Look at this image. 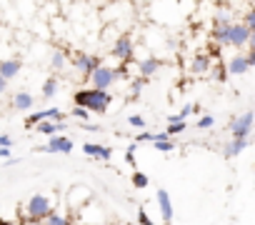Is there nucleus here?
I'll use <instances>...</instances> for the list:
<instances>
[{
  "label": "nucleus",
  "mask_w": 255,
  "mask_h": 225,
  "mask_svg": "<svg viewBox=\"0 0 255 225\" xmlns=\"http://www.w3.org/2000/svg\"><path fill=\"white\" fill-rule=\"evenodd\" d=\"M18 73H20V60H18V58H5V60H0V78H3V80L10 83Z\"/></svg>",
  "instance_id": "f8f14e48"
},
{
  "label": "nucleus",
  "mask_w": 255,
  "mask_h": 225,
  "mask_svg": "<svg viewBox=\"0 0 255 225\" xmlns=\"http://www.w3.org/2000/svg\"><path fill=\"white\" fill-rule=\"evenodd\" d=\"M43 120H53V123H65V112L63 110H58V108H48V110H35L33 115L25 120V125L28 128H33V125H38V123H43Z\"/></svg>",
  "instance_id": "6e6552de"
},
{
  "label": "nucleus",
  "mask_w": 255,
  "mask_h": 225,
  "mask_svg": "<svg viewBox=\"0 0 255 225\" xmlns=\"http://www.w3.org/2000/svg\"><path fill=\"white\" fill-rule=\"evenodd\" d=\"M215 125V118L213 115H203L198 123H195V128H200V130H208V128H213Z\"/></svg>",
  "instance_id": "b1692460"
},
{
  "label": "nucleus",
  "mask_w": 255,
  "mask_h": 225,
  "mask_svg": "<svg viewBox=\"0 0 255 225\" xmlns=\"http://www.w3.org/2000/svg\"><path fill=\"white\" fill-rule=\"evenodd\" d=\"M70 225H75V223H70Z\"/></svg>",
  "instance_id": "ea45409f"
},
{
  "label": "nucleus",
  "mask_w": 255,
  "mask_h": 225,
  "mask_svg": "<svg viewBox=\"0 0 255 225\" xmlns=\"http://www.w3.org/2000/svg\"><path fill=\"white\" fill-rule=\"evenodd\" d=\"M83 128H85V130H90V133H100V130H103V128H100V125H95V123H83Z\"/></svg>",
  "instance_id": "c9c22d12"
},
{
  "label": "nucleus",
  "mask_w": 255,
  "mask_h": 225,
  "mask_svg": "<svg viewBox=\"0 0 255 225\" xmlns=\"http://www.w3.org/2000/svg\"><path fill=\"white\" fill-rule=\"evenodd\" d=\"M5 90H8V80L0 78V93H5Z\"/></svg>",
  "instance_id": "4c0bfd02"
},
{
  "label": "nucleus",
  "mask_w": 255,
  "mask_h": 225,
  "mask_svg": "<svg viewBox=\"0 0 255 225\" xmlns=\"http://www.w3.org/2000/svg\"><path fill=\"white\" fill-rule=\"evenodd\" d=\"M13 145V138L10 135H0V148H10Z\"/></svg>",
  "instance_id": "f704fd0d"
},
{
  "label": "nucleus",
  "mask_w": 255,
  "mask_h": 225,
  "mask_svg": "<svg viewBox=\"0 0 255 225\" xmlns=\"http://www.w3.org/2000/svg\"><path fill=\"white\" fill-rule=\"evenodd\" d=\"M40 153H60V155H70L73 153V140L65 135H53L43 148H38Z\"/></svg>",
  "instance_id": "1a4fd4ad"
},
{
  "label": "nucleus",
  "mask_w": 255,
  "mask_h": 225,
  "mask_svg": "<svg viewBox=\"0 0 255 225\" xmlns=\"http://www.w3.org/2000/svg\"><path fill=\"white\" fill-rule=\"evenodd\" d=\"M155 145V150H160V153H173L175 150V143L173 140H165V143H153Z\"/></svg>",
  "instance_id": "a878e982"
},
{
  "label": "nucleus",
  "mask_w": 255,
  "mask_h": 225,
  "mask_svg": "<svg viewBox=\"0 0 255 225\" xmlns=\"http://www.w3.org/2000/svg\"><path fill=\"white\" fill-rule=\"evenodd\" d=\"M0 158H10V148H0Z\"/></svg>",
  "instance_id": "e433bc0d"
},
{
  "label": "nucleus",
  "mask_w": 255,
  "mask_h": 225,
  "mask_svg": "<svg viewBox=\"0 0 255 225\" xmlns=\"http://www.w3.org/2000/svg\"><path fill=\"white\" fill-rule=\"evenodd\" d=\"M148 183H150V180H148V175H145V173H140V170H135V173H133V185H135L138 190L148 188Z\"/></svg>",
  "instance_id": "4be33fe9"
},
{
  "label": "nucleus",
  "mask_w": 255,
  "mask_h": 225,
  "mask_svg": "<svg viewBox=\"0 0 255 225\" xmlns=\"http://www.w3.org/2000/svg\"><path fill=\"white\" fill-rule=\"evenodd\" d=\"M128 225H138V223H128Z\"/></svg>",
  "instance_id": "58836bf2"
},
{
  "label": "nucleus",
  "mask_w": 255,
  "mask_h": 225,
  "mask_svg": "<svg viewBox=\"0 0 255 225\" xmlns=\"http://www.w3.org/2000/svg\"><path fill=\"white\" fill-rule=\"evenodd\" d=\"M135 150H138V145H135V143L128 145V150H125V160H128V163H133V160H135Z\"/></svg>",
  "instance_id": "2f4dec72"
},
{
  "label": "nucleus",
  "mask_w": 255,
  "mask_h": 225,
  "mask_svg": "<svg viewBox=\"0 0 255 225\" xmlns=\"http://www.w3.org/2000/svg\"><path fill=\"white\" fill-rule=\"evenodd\" d=\"M190 112H193V105H183V110H180V112H178V118H180V120H183V123H185V118H188V115H190Z\"/></svg>",
  "instance_id": "72a5a7b5"
},
{
  "label": "nucleus",
  "mask_w": 255,
  "mask_h": 225,
  "mask_svg": "<svg viewBox=\"0 0 255 225\" xmlns=\"http://www.w3.org/2000/svg\"><path fill=\"white\" fill-rule=\"evenodd\" d=\"M113 55L120 60V65H128V63H133L135 58V45H133V40L128 38V35H120V38H115V43H113Z\"/></svg>",
  "instance_id": "20e7f679"
},
{
  "label": "nucleus",
  "mask_w": 255,
  "mask_h": 225,
  "mask_svg": "<svg viewBox=\"0 0 255 225\" xmlns=\"http://www.w3.org/2000/svg\"><path fill=\"white\" fill-rule=\"evenodd\" d=\"M113 103V95L110 93H103V90H75L73 95V108H83L88 112H98V115H105L108 108Z\"/></svg>",
  "instance_id": "f257e3e1"
},
{
  "label": "nucleus",
  "mask_w": 255,
  "mask_h": 225,
  "mask_svg": "<svg viewBox=\"0 0 255 225\" xmlns=\"http://www.w3.org/2000/svg\"><path fill=\"white\" fill-rule=\"evenodd\" d=\"M185 128H188L185 123H170V125H168V130H165V135H168V138L173 140V138H175V135H180V133H183Z\"/></svg>",
  "instance_id": "5701e85b"
},
{
  "label": "nucleus",
  "mask_w": 255,
  "mask_h": 225,
  "mask_svg": "<svg viewBox=\"0 0 255 225\" xmlns=\"http://www.w3.org/2000/svg\"><path fill=\"white\" fill-rule=\"evenodd\" d=\"M65 63H68V60H65V53H63V50H55V53H53V58H50L53 70H63V68H65Z\"/></svg>",
  "instance_id": "412c9836"
},
{
  "label": "nucleus",
  "mask_w": 255,
  "mask_h": 225,
  "mask_svg": "<svg viewBox=\"0 0 255 225\" xmlns=\"http://www.w3.org/2000/svg\"><path fill=\"white\" fill-rule=\"evenodd\" d=\"M70 63L78 68V73L83 75V80H90V75L95 73V68L103 65L100 58H95V55H85V53H75V55L70 58Z\"/></svg>",
  "instance_id": "39448f33"
},
{
  "label": "nucleus",
  "mask_w": 255,
  "mask_h": 225,
  "mask_svg": "<svg viewBox=\"0 0 255 225\" xmlns=\"http://www.w3.org/2000/svg\"><path fill=\"white\" fill-rule=\"evenodd\" d=\"M248 145H250V140H230V143L225 145L223 155H225V158H238V155H240Z\"/></svg>",
  "instance_id": "a211bd4d"
},
{
  "label": "nucleus",
  "mask_w": 255,
  "mask_h": 225,
  "mask_svg": "<svg viewBox=\"0 0 255 225\" xmlns=\"http://www.w3.org/2000/svg\"><path fill=\"white\" fill-rule=\"evenodd\" d=\"M128 125H133V128H145V120H143V115H130V118H128Z\"/></svg>",
  "instance_id": "cd10ccee"
},
{
  "label": "nucleus",
  "mask_w": 255,
  "mask_h": 225,
  "mask_svg": "<svg viewBox=\"0 0 255 225\" xmlns=\"http://www.w3.org/2000/svg\"><path fill=\"white\" fill-rule=\"evenodd\" d=\"M253 110H245L243 115L233 118L230 120V133H233V140H248L250 130H253Z\"/></svg>",
  "instance_id": "7ed1b4c3"
},
{
  "label": "nucleus",
  "mask_w": 255,
  "mask_h": 225,
  "mask_svg": "<svg viewBox=\"0 0 255 225\" xmlns=\"http://www.w3.org/2000/svg\"><path fill=\"white\" fill-rule=\"evenodd\" d=\"M25 213H28V218H30V220L43 223V220L53 213V203H50L45 195L35 193V195H30V200H28V205H25Z\"/></svg>",
  "instance_id": "f03ea898"
},
{
  "label": "nucleus",
  "mask_w": 255,
  "mask_h": 225,
  "mask_svg": "<svg viewBox=\"0 0 255 225\" xmlns=\"http://www.w3.org/2000/svg\"><path fill=\"white\" fill-rule=\"evenodd\" d=\"M225 70H228L230 75H245V73H250V65H248L245 55H243V53H238L235 58H230V60H228Z\"/></svg>",
  "instance_id": "ddd939ff"
},
{
  "label": "nucleus",
  "mask_w": 255,
  "mask_h": 225,
  "mask_svg": "<svg viewBox=\"0 0 255 225\" xmlns=\"http://www.w3.org/2000/svg\"><path fill=\"white\" fill-rule=\"evenodd\" d=\"M250 38H253V33L243 25V23H230V28H228V35H225V40H228V45H233V48H245L248 43H250Z\"/></svg>",
  "instance_id": "423d86ee"
},
{
  "label": "nucleus",
  "mask_w": 255,
  "mask_h": 225,
  "mask_svg": "<svg viewBox=\"0 0 255 225\" xmlns=\"http://www.w3.org/2000/svg\"><path fill=\"white\" fill-rule=\"evenodd\" d=\"M43 223H45V225H70V223H73V218H70V215H63V213H55V210H53V213H50V215H48Z\"/></svg>",
  "instance_id": "6ab92c4d"
},
{
  "label": "nucleus",
  "mask_w": 255,
  "mask_h": 225,
  "mask_svg": "<svg viewBox=\"0 0 255 225\" xmlns=\"http://www.w3.org/2000/svg\"><path fill=\"white\" fill-rule=\"evenodd\" d=\"M160 65H163V60L150 55V58H143V60L138 63V73H140V78H143V80H148L150 75H155V73L160 70Z\"/></svg>",
  "instance_id": "9b49d317"
},
{
  "label": "nucleus",
  "mask_w": 255,
  "mask_h": 225,
  "mask_svg": "<svg viewBox=\"0 0 255 225\" xmlns=\"http://www.w3.org/2000/svg\"><path fill=\"white\" fill-rule=\"evenodd\" d=\"M58 93V78H48L43 83V98H55Z\"/></svg>",
  "instance_id": "aec40b11"
},
{
  "label": "nucleus",
  "mask_w": 255,
  "mask_h": 225,
  "mask_svg": "<svg viewBox=\"0 0 255 225\" xmlns=\"http://www.w3.org/2000/svg\"><path fill=\"white\" fill-rule=\"evenodd\" d=\"M210 65H213V58H210V55H205V53H198V55L190 60V70H193L195 75L208 73V70H210Z\"/></svg>",
  "instance_id": "2eb2a0df"
},
{
  "label": "nucleus",
  "mask_w": 255,
  "mask_h": 225,
  "mask_svg": "<svg viewBox=\"0 0 255 225\" xmlns=\"http://www.w3.org/2000/svg\"><path fill=\"white\" fill-rule=\"evenodd\" d=\"M215 80H218V83H225V80H228V70H225V65H218V68H215Z\"/></svg>",
  "instance_id": "c756f323"
},
{
  "label": "nucleus",
  "mask_w": 255,
  "mask_h": 225,
  "mask_svg": "<svg viewBox=\"0 0 255 225\" xmlns=\"http://www.w3.org/2000/svg\"><path fill=\"white\" fill-rule=\"evenodd\" d=\"M83 153L90 158H98V160H110V155H113V150L108 145H98V143H85Z\"/></svg>",
  "instance_id": "4468645a"
},
{
  "label": "nucleus",
  "mask_w": 255,
  "mask_h": 225,
  "mask_svg": "<svg viewBox=\"0 0 255 225\" xmlns=\"http://www.w3.org/2000/svg\"><path fill=\"white\" fill-rule=\"evenodd\" d=\"M90 80H93V90H103V93H108L110 85H113L118 78H115V70H113L110 65H100V68H95V73L90 75Z\"/></svg>",
  "instance_id": "0eeeda50"
},
{
  "label": "nucleus",
  "mask_w": 255,
  "mask_h": 225,
  "mask_svg": "<svg viewBox=\"0 0 255 225\" xmlns=\"http://www.w3.org/2000/svg\"><path fill=\"white\" fill-rule=\"evenodd\" d=\"M155 200H158V208H160V215H163V220L170 225V223H173V203H170V195H168V190L158 188V193H155Z\"/></svg>",
  "instance_id": "9d476101"
},
{
  "label": "nucleus",
  "mask_w": 255,
  "mask_h": 225,
  "mask_svg": "<svg viewBox=\"0 0 255 225\" xmlns=\"http://www.w3.org/2000/svg\"><path fill=\"white\" fill-rule=\"evenodd\" d=\"M138 143H153V133H138L135 135V145Z\"/></svg>",
  "instance_id": "473e14b6"
},
{
  "label": "nucleus",
  "mask_w": 255,
  "mask_h": 225,
  "mask_svg": "<svg viewBox=\"0 0 255 225\" xmlns=\"http://www.w3.org/2000/svg\"><path fill=\"white\" fill-rule=\"evenodd\" d=\"M243 25H245V28H248L250 33L255 30V13H253V10H250V13L245 15V20H243Z\"/></svg>",
  "instance_id": "c85d7f7f"
},
{
  "label": "nucleus",
  "mask_w": 255,
  "mask_h": 225,
  "mask_svg": "<svg viewBox=\"0 0 255 225\" xmlns=\"http://www.w3.org/2000/svg\"><path fill=\"white\" fill-rule=\"evenodd\" d=\"M33 105H35V98H33L30 93L23 90V93H15V95H13V108H15V110H30Z\"/></svg>",
  "instance_id": "f3484780"
},
{
  "label": "nucleus",
  "mask_w": 255,
  "mask_h": 225,
  "mask_svg": "<svg viewBox=\"0 0 255 225\" xmlns=\"http://www.w3.org/2000/svg\"><path fill=\"white\" fill-rule=\"evenodd\" d=\"M73 118H78L80 123H88V118H90V112L88 110H83V108H73V112H70Z\"/></svg>",
  "instance_id": "393cba45"
},
{
  "label": "nucleus",
  "mask_w": 255,
  "mask_h": 225,
  "mask_svg": "<svg viewBox=\"0 0 255 225\" xmlns=\"http://www.w3.org/2000/svg\"><path fill=\"white\" fill-rule=\"evenodd\" d=\"M143 85H145V80H143V78H138V80H135V83L130 85V93H133V98H138V95H140Z\"/></svg>",
  "instance_id": "7c9ffc66"
},
{
  "label": "nucleus",
  "mask_w": 255,
  "mask_h": 225,
  "mask_svg": "<svg viewBox=\"0 0 255 225\" xmlns=\"http://www.w3.org/2000/svg\"><path fill=\"white\" fill-rule=\"evenodd\" d=\"M35 130L38 133H43V135H63V130H65V123H53V120H43V123H38L35 125Z\"/></svg>",
  "instance_id": "dca6fc26"
},
{
  "label": "nucleus",
  "mask_w": 255,
  "mask_h": 225,
  "mask_svg": "<svg viewBox=\"0 0 255 225\" xmlns=\"http://www.w3.org/2000/svg\"><path fill=\"white\" fill-rule=\"evenodd\" d=\"M138 225H155V223L148 218V213H145L143 208H138Z\"/></svg>",
  "instance_id": "bb28decb"
}]
</instances>
